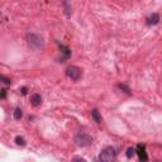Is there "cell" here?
Instances as JSON below:
<instances>
[{"mask_svg":"<svg viewBox=\"0 0 162 162\" xmlns=\"http://www.w3.org/2000/svg\"><path fill=\"white\" fill-rule=\"evenodd\" d=\"M117 156V152L113 147H105L98 157V162H113Z\"/></svg>","mask_w":162,"mask_h":162,"instance_id":"1","label":"cell"},{"mask_svg":"<svg viewBox=\"0 0 162 162\" xmlns=\"http://www.w3.org/2000/svg\"><path fill=\"white\" fill-rule=\"evenodd\" d=\"M27 42H28V44L30 46V47L34 48V50H38V48L43 47L42 37L36 34V33H28L27 34Z\"/></svg>","mask_w":162,"mask_h":162,"instance_id":"2","label":"cell"},{"mask_svg":"<svg viewBox=\"0 0 162 162\" xmlns=\"http://www.w3.org/2000/svg\"><path fill=\"white\" fill-rule=\"evenodd\" d=\"M75 142L78 146H80V147H86V146H90L92 143V138L86 133L79 132L75 136Z\"/></svg>","mask_w":162,"mask_h":162,"instance_id":"3","label":"cell"},{"mask_svg":"<svg viewBox=\"0 0 162 162\" xmlns=\"http://www.w3.org/2000/svg\"><path fill=\"white\" fill-rule=\"evenodd\" d=\"M81 68L78 66H68L66 68V76L72 81H78L81 78Z\"/></svg>","mask_w":162,"mask_h":162,"instance_id":"4","label":"cell"},{"mask_svg":"<svg viewBox=\"0 0 162 162\" xmlns=\"http://www.w3.org/2000/svg\"><path fill=\"white\" fill-rule=\"evenodd\" d=\"M136 152H137L138 157H140V161L141 162H147L148 161V155H147V151H146V144L140 143V144L137 146Z\"/></svg>","mask_w":162,"mask_h":162,"instance_id":"5","label":"cell"},{"mask_svg":"<svg viewBox=\"0 0 162 162\" xmlns=\"http://www.w3.org/2000/svg\"><path fill=\"white\" fill-rule=\"evenodd\" d=\"M60 51L61 53L64 55V57L60 60V62H65L66 60H68L71 57V50L67 47V46H64V44H60Z\"/></svg>","mask_w":162,"mask_h":162,"instance_id":"6","label":"cell"},{"mask_svg":"<svg viewBox=\"0 0 162 162\" xmlns=\"http://www.w3.org/2000/svg\"><path fill=\"white\" fill-rule=\"evenodd\" d=\"M147 24L148 26H156V24H158L160 23V15L157 14V13H152L150 17H147Z\"/></svg>","mask_w":162,"mask_h":162,"instance_id":"7","label":"cell"},{"mask_svg":"<svg viewBox=\"0 0 162 162\" xmlns=\"http://www.w3.org/2000/svg\"><path fill=\"white\" fill-rule=\"evenodd\" d=\"M30 104L33 106H40L42 104V96L40 94H33L30 96Z\"/></svg>","mask_w":162,"mask_h":162,"instance_id":"8","label":"cell"},{"mask_svg":"<svg viewBox=\"0 0 162 162\" xmlns=\"http://www.w3.org/2000/svg\"><path fill=\"white\" fill-rule=\"evenodd\" d=\"M91 117H92V119H94V122L98 123V124H99V123H102V115H100L98 109H92L91 110Z\"/></svg>","mask_w":162,"mask_h":162,"instance_id":"9","label":"cell"},{"mask_svg":"<svg viewBox=\"0 0 162 162\" xmlns=\"http://www.w3.org/2000/svg\"><path fill=\"white\" fill-rule=\"evenodd\" d=\"M14 119H17V120H19L22 117H23V112H22V109L20 108H17V109L14 110Z\"/></svg>","mask_w":162,"mask_h":162,"instance_id":"10","label":"cell"},{"mask_svg":"<svg viewBox=\"0 0 162 162\" xmlns=\"http://www.w3.org/2000/svg\"><path fill=\"white\" fill-rule=\"evenodd\" d=\"M15 143L18 146H26V140L22 136H17L15 137Z\"/></svg>","mask_w":162,"mask_h":162,"instance_id":"11","label":"cell"},{"mask_svg":"<svg viewBox=\"0 0 162 162\" xmlns=\"http://www.w3.org/2000/svg\"><path fill=\"white\" fill-rule=\"evenodd\" d=\"M117 86L120 89V90H123V91H124L126 92V94H128V95H130V89L127 86V85H124V84H118L117 85Z\"/></svg>","mask_w":162,"mask_h":162,"instance_id":"12","label":"cell"},{"mask_svg":"<svg viewBox=\"0 0 162 162\" xmlns=\"http://www.w3.org/2000/svg\"><path fill=\"white\" fill-rule=\"evenodd\" d=\"M136 148H133V147H129L128 150H127V153H126V156L128 157V158H132L134 155H136Z\"/></svg>","mask_w":162,"mask_h":162,"instance_id":"13","label":"cell"},{"mask_svg":"<svg viewBox=\"0 0 162 162\" xmlns=\"http://www.w3.org/2000/svg\"><path fill=\"white\" fill-rule=\"evenodd\" d=\"M0 80H2L5 85H10L12 84V81H10V79H8V78H5V76L4 75H2V76H0Z\"/></svg>","mask_w":162,"mask_h":162,"instance_id":"14","label":"cell"},{"mask_svg":"<svg viewBox=\"0 0 162 162\" xmlns=\"http://www.w3.org/2000/svg\"><path fill=\"white\" fill-rule=\"evenodd\" d=\"M64 6H65V14L68 17V15H70V6H68L67 3H64Z\"/></svg>","mask_w":162,"mask_h":162,"instance_id":"15","label":"cell"},{"mask_svg":"<svg viewBox=\"0 0 162 162\" xmlns=\"http://www.w3.org/2000/svg\"><path fill=\"white\" fill-rule=\"evenodd\" d=\"M72 162H88L85 158H82V157H75L74 160H72Z\"/></svg>","mask_w":162,"mask_h":162,"instance_id":"16","label":"cell"},{"mask_svg":"<svg viewBox=\"0 0 162 162\" xmlns=\"http://www.w3.org/2000/svg\"><path fill=\"white\" fill-rule=\"evenodd\" d=\"M5 96H6V90L2 89L0 90V99H5Z\"/></svg>","mask_w":162,"mask_h":162,"instance_id":"17","label":"cell"},{"mask_svg":"<svg viewBox=\"0 0 162 162\" xmlns=\"http://www.w3.org/2000/svg\"><path fill=\"white\" fill-rule=\"evenodd\" d=\"M20 91H22V94H23V95H26V94H27V88H22Z\"/></svg>","mask_w":162,"mask_h":162,"instance_id":"18","label":"cell"}]
</instances>
